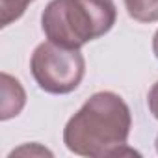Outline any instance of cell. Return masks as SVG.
<instances>
[{
    "label": "cell",
    "instance_id": "1",
    "mask_svg": "<svg viewBox=\"0 0 158 158\" xmlns=\"http://www.w3.org/2000/svg\"><path fill=\"white\" fill-rule=\"evenodd\" d=\"M130 127L132 117L127 102L112 91H99L67 121L63 143L80 156H134L138 152L127 145Z\"/></svg>",
    "mask_w": 158,
    "mask_h": 158
},
{
    "label": "cell",
    "instance_id": "2",
    "mask_svg": "<svg viewBox=\"0 0 158 158\" xmlns=\"http://www.w3.org/2000/svg\"><path fill=\"white\" fill-rule=\"evenodd\" d=\"M117 19L114 0H50L41 15L48 41L80 48L112 30Z\"/></svg>",
    "mask_w": 158,
    "mask_h": 158
},
{
    "label": "cell",
    "instance_id": "3",
    "mask_svg": "<svg viewBox=\"0 0 158 158\" xmlns=\"http://www.w3.org/2000/svg\"><path fill=\"white\" fill-rule=\"evenodd\" d=\"M37 86L52 95H65L78 88L86 73V60L78 48H67L52 41L41 43L30 60Z\"/></svg>",
    "mask_w": 158,
    "mask_h": 158
},
{
    "label": "cell",
    "instance_id": "4",
    "mask_svg": "<svg viewBox=\"0 0 158 158\" xmlns=\"http://www.w3.org/2000/svg\"><path fill=\"white\" fill-rule=\"evenodd\" d=\"M26 104V93L17 78L8 73L0 74V119L8 121L21 114Z\"/></svg>",
    "mask_w": 158,
    "mask_h": 158
},
{
    "label": "cell",
    "instance_id": "5",
    "mask_svg": "<svg viewBox=\"0 0 158 158\" xmlns=\"http://www.w3.org/2000/svg\"><path fill=\"white\" fill-rule=\"evenodd\" d=\"M127 13L138 23L158 21V0H125Z\"/></svg>",
    "mask_w": 158,
    "mask_h": 158
},
{
    "label": "cell",
    "instance_id": "6",
    "mask_svg": "<svg viewBox=\"0 0 158 158\" xmlns=\"http://www.w3.org/2000/svg\"><path fill=\"white\" fill-rule=\"evenodd\" d=\"M30 2L34 0H0V26L6 28L13 21L21 19Z\"/></svg>",
    "mask_w": 158,
    "mask_h": 158
},
{
    "label": "cell",
    "instance_id": "7",
    "mask_svg": "<svg viewBox=\"0 0 158 158\" xmlns=\"http://www.w3.org/2000/svg\"><path fill=\"white\" fill-rule=\"evenodd\" d=\"M147 102H149V110H151V114L154 115V119H158V82L151 88L149 97H147Z\"/></svg>",
    "mask_w": 158,
    "mask_h": 158
},
{
    "label": "cell",
    "instance_id": "8",
    "mask_svg": "<svg viewBox=\"0 0 158 158\" xmlns=\"http://www.w3.org/2000/svg\"><path fill=\"white\" fill-rule=\"evenodd\" d=\"M152 52H154V56L158 58V30H156V34H154V37H152Z\"/></svg>",
    "mask_w": 158,
    "mask_h": 158
},
{
    "label": "cell",
    "instance_id": "9",
    "mask_svg": "<svg viewBox=\"0 0 158 158\" xmlns=\"http://www.w3.org/2000/svg\"><path fill=\"white\" fill-rule=\"evenodd\" d=\"M156 151H158V136H156Z\"/></svg>",
    "mask_w": 158,
    "mask_h": 158
}]
</instances>
